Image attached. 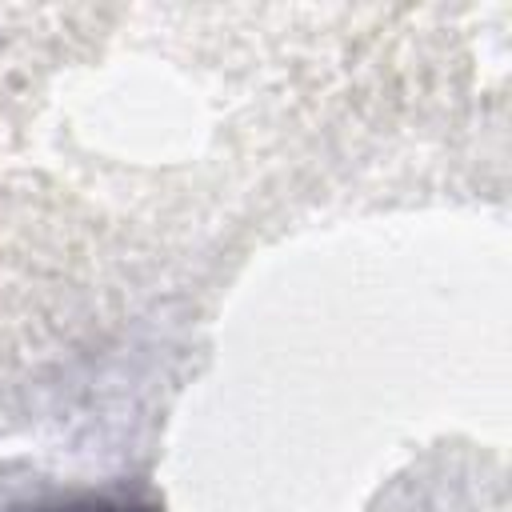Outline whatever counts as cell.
Listing matches in <instances>:
<instances>
[{"label": "cell", "instance_id": "6da1fadb", "mask_svg": "<svg viewBox=\"0 0 512 512\" xmlns=\"http://www.w3.org/2000/svg\"><path fill=\"white\" fill-rule=\"evenodd\" d=\"M24 512H152V508H136V504H120V500H60V504H40V508H24Z\"/></svg>", "mask_w": 512, "mask_h": 512}]
</instances>
